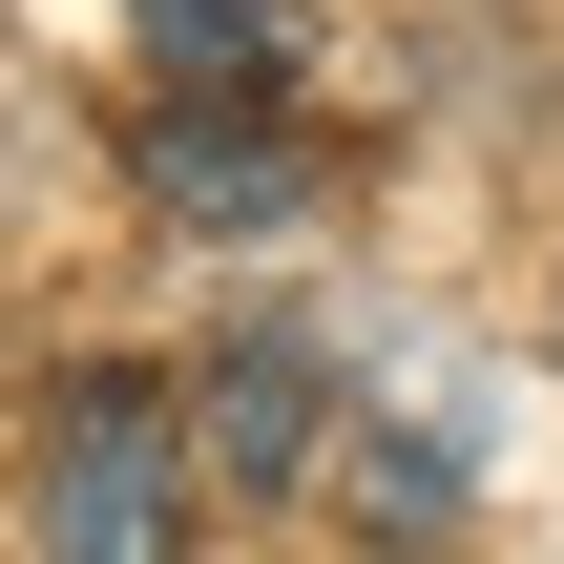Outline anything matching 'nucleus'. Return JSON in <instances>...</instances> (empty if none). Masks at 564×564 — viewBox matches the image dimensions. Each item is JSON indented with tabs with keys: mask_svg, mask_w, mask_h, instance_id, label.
<instances>
[{
	"mask_svg": "<svg viewBox=\"0 0 564 564\" xmlns=\"http://www.w3.org/2000/svg\"><path fill=\"white\" fill-rule=\"evenodd\" d=\"M188 481H209V440H188V398H147V377H84L63 398V440H42V544H84V564H147V544H188Z\"/></svg>",
	"mask_w": 564,
	"mask_h": 564,
	"instance_id": "1",
	"label": "nucleus"
},
{
	"mask_svg": "<svg viewBox=\"0 0 564 564\" xmlns=\"http://www.w3.org/2000/svg\"><path fill=\"white\" fill-rule=\"evenodd\" d=\"M147 209H167V230H293L314 167H293L272 84H188V105H147Z\"/></svg>",
	"mask_w": 564,
	"mask_h": 564,
	"instance_id": "2",
	"label": "nucleus"
},
{
	"mask_svg": "<svg viewBox=\"0 0 564 564\" xmlns=\"http://www.w3.org/2000/svg\"><path fill=\"white\" fill-rule=\"evenodd\" d=\"M188 440H209V481H251V502L314 481V356H293V335H230V356L188 377Z\"/></svg>",
	"mask_w": 564,
	"mask_h": 564,
	"instance_id": "3",
	"label": "nucleus"
},
{
	"mask_svg": "<svg viewBox=\"0 0 564 564\" xmlns=\"http://www.w3.org/2000/svg\"><path fill=\"white\" fill-rule=\"evenodd\" d=\"M356 523H377V544H440V523H460V419H377V440H356Z\"/></svg>",
	"mask_w": 564,
	"mask_h": 564,
	"instance_id": "4",
	"label": "nucleus"
},
{
	"mask_svg": "<svg viewBox=\"0 0 564 564\" xmlns=\"http://www.w3.org/2000/svg\"><path fill=\"white\" fill-rule=\"evenodd\" d=\"M167 84H272V0H147Z\"/></svg>",
	"mask_w": 564,
	"mask_h": 564,
	"instance_id": "5",
	"label": "nucleus"
},
{
	"mask_svg": "<svg viewBox=\"0 0 564 564\" xmlns=\"http://www.w3.org/2000/svg\"><path fill=\"white\" fill-rule=\"evenodd\" d=\"M544 314H564V293H544Z\"/></svg>",
	"mask_w": 564,
	"mask_h": 564,
	"instance_id": "6",
	"label": "nucleus"
}]
</instances>
